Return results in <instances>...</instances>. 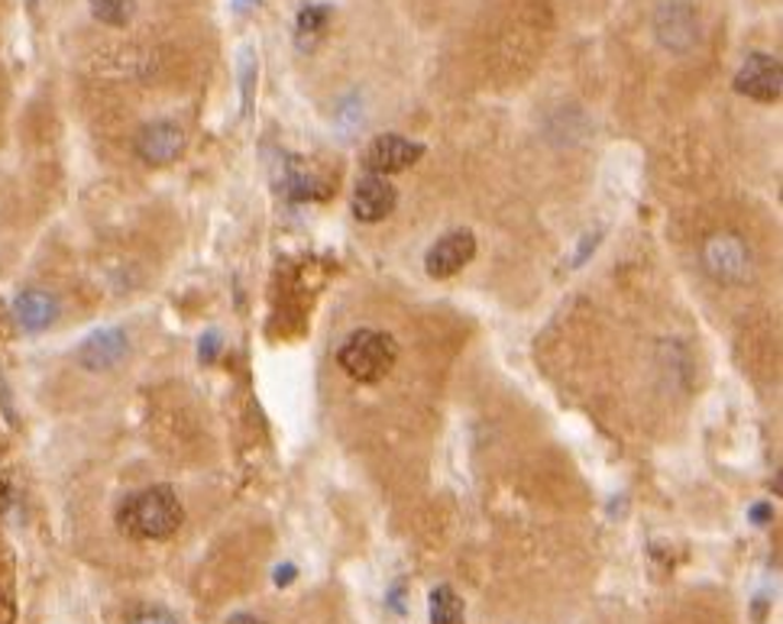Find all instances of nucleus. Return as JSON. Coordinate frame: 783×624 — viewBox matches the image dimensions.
Returning <instances> with one entry per match:
<instances>
[{"mask_svg":"<svg viewBox=\"0 0 783 624\" xmlns=\"http://www.w3.org/2000/svg\"><path fill=\"white\" fill-rule=\"evenodd\" d=\"M217 349H220V337H217V334L211 331V334L201 340V359H205V362H211L214 356H217Z\"/></svg>","mask_w":783,"mask_h":624,"instance_id":"f3484780","label":"nucleus"},{"mask_svg":"<svg viewBox=\"0 0 783 624\" xmlns=\"http://www.w3.org/2000/svg\"><path fill=\"white\" fill-rule=\"evenodd\" d=\"M657 33L667 43V49H690L696 39V23L683 7H664L657 20Z\"/></svg>","mask_w":783,"mask_h":624,"instance_id":"9b49d317","label":"nucleus"},{"mask_svg":"<svg viewBox=\"0 0 783 624\" xmlns=\"http://www.w3.org/2000/svg\"><path fill=\"white\" fill-rule=\"evenodd\" d=\"M703 263L718 285H748L755 278V256L751 246L738 233H712L703 246Z\"/></svg>","mask_w":783,"mask_h":624,"instance_id":"7ed1b4c3","label":"nucleus"},{"mask_svg":"<svg viewBox=\"0 0 783 624\" xmlns=\"http://www.w3.org/2000/svg\"><path fill=\"white\" fill-rule=\"evenodd\" d=\"M134 10H137V0H91L94 20L107 26H127L134 20Z\"/></svg>","mask_w":783,"mask_h":624,"instance_id":"4468645a","label":"nucleus"},{"mask_svg":"<svg viewBox=\"0 0 783 624\" xmlns=\"http://www.w3.org/2000/svg\"><path fill=\"white\" fill-rule=\"evenodd\" d=\"M130 624H179L169 612H142Z\"/></svg>","mask_w":783,"mask_h":624,"instance_id":"dca6fc26","label":"nucleus"},{"mask_svg":"<svg viewBox=\"0 0 783 624\" xmlns=\"http://www.w3.org/2000/svg\"><path fill=\"white\" fill-rule=\"evenodd\" d=\"M59 317V301L56 294L43 291V288H30L23 294H16L13 301V321L26 331V334H39L49 324H56Z\"/></svg>","mask_w":783,"mask_h":624,"instance_id":"9d476101","label":"nucleus"},{"mask_svg":"<svg viewBox=\"0 0 783 624\" xmlns=\"http://www.w3.org/2000/svg\"><path fill=\"white\" fill-rule=\"evenodd\" d=\"M137 155H140L146 165H172L182 152H185V130L175 124V120H156V124H146L137 142H134Z\"/></svg>","mask_w":783,"mask_h":624,"instance_id":"423d86ee","label":"nucleus"},{"mask_svg":"<svg viewBox=\"0 0 783 624\" xmlns=\"http://www.w3.org/2000/svg\"><path fill=\"white\" fill-rule=\"evenodd\" d=\"M327 20H331V10H327V7H321V3L304 7V10L298 13V36H314V33H321V30L327 26Z\"/></svg>","mask_w":783,"mask_h":624,"instance_id":"2eb2a0df","label":"nucleus"},{"mask_svg":"<svg viewBox=\"0 0 783 624\" xmlns=\"http://www.w3.org/2000/svg\"><path fill=\"white\" fill-rule=\"evenodd\" d=\"M735 91L751 97V101H761V104H771V101H781L783 94V69L778 56H768V53H755L748 56V62L738 69L735 74Z\"/></svg>","mask_w":783,"mask_h":624,"instance_id":"20e7f679","label":"nucleus"},{"mask_svg":"<svg viewBox=\"0 0 783 624\" xmlns=\"http://www.w3.org/2000/svg\"><path fill=\"white\" fill-rule=\"evenodd\" d=\"M751 518H755V521H768V505H758V508L751 511Z\"/></svg>","mask_w":783,"mask_h":624,"instance_id":"6ab92c4d","label":"nucleus"},{"mask_svg":"<svg viewBox=\"0 0 783 624\" xmlns=\"http://www.w3.org/2000/svg\"><path fill=\"white\" fill-rule=\"evenodd\" d=\"M422 152H425L422 142H412V139L399 137V134H382V137L369 142L362 162L372 175H392V172L412 169L422 159Z\"/></svg>","mask_w":783,"mask_h":624,"instance_id":"0eeeda50","label":"nucleus"},{"mask_svg":"<svg viewBox=\"0 0 783 624\" xmlns=\"http://www.w3.org/2000/svg\"><path fill=\"white\" fill-rule=\"evenodd\" d=\"M476 256V236L470 230H453L440 236L425 256V269L430 278L457 276L463 266H470Z\"/></svg>","mask_w":783,"mask_h":624,"instance_id":"6e6552de","label":"nucleus"},{"mask_svg":"<svg viewBox=\"0 0 783 624\" xmlns=\"http://www.w3.org/2000/svg\"><path fill=\"white\" fill-rule=\"evenodd\" d=\"M130 353V337L127 331L120 327H104V331H91L78 349H74V359L81 369L88 372H107L114 369L117 362H124V356Z\"/></svg>","mask_w":783,"mask_h":624,"instance_id":"39448f33","label":"nucleus"},{"mask_svg":"<svg viewBox=\"0 0 783 624\" xmlns=\"http://www.w3.org/2000/svg\"><path fill=\"white\" fill-rule=\"evenodd\" d=\"M227 624H266V622H263V619H256V615H246V612H243V615H233V619H230Z\"/></svg>","mask_w":783,"mask_h":624,"instance_id":"a211bd4d","label":"nucleus"},{"mask_svg":"<svg viewBox=\"0 0 783 624\" xmlns=\"http://www.w3.org/2000/svg\"><path fill=\"white\" fill-rule=\"evenodd\" d=\"M182 524V501L172 486H149L130 495L117 511V528L137 541H165Z\"/></svg>","mask_w":783,"mask_h":624,"instance_id":"f257e3e1","label":"nucleus"},{"mask_svg":"<svg viewBox=\"0 0 783 624\" xmlns=\"http://www.w3.org/2000/svg\"><path fill=\"white\" fill-rule=\"evenodd\" d=\"M395 201H399V192L385 175H366L354 188V213L362 223L385 220L395 210Z\"/></svg>","mask_w":783,"mask_h":624,"instance_id":"1a4fd4ad","label":"nucleus"},{"mask_svg":"<svg viewBox=\"0 0 783 624\" xmlns=\"http://www.w3.org/2000/svg\"><path fill=\"white\" fill-rule=\"evenodd\" d=\"M399 359V344L382 334V331H356L344 340V347L337 349V362L341 369L356 379V382H379L392 372Z\"/></svg>","mask_w":783,"mask_h":624,"instance_id":"f03ea898","label":"nucleus"},{"mask_svg":"<svg viewBox=\"0 0 783 624\" xmlns=\"http://www.w3.org/2000/svg\"><path fill=\"white\" fill-rule=\"evenodd\" d=\"M467 609L463 599L450 586H437L430 592V624H463Z\"/></svg>","mask_w":783,"mask_h":624,"instance_id":"f8f14e48","label":"nucleus"},{"mask_svg":"<svg viewBox=\"0 0 783 624\" xmlns=\"http://www.w3.org/2000/svg\"><path fill=\"white\" fill-rule=\"evenodd\" d=\"M285 195H288L291 201H311V198H324L327 188L318 185V175H311L308 169H301V165L295 162L291 172H288V178H285Z\"/></svg>","mask_w":783,"mask_h":624,"instance_id":"ddd939ff","label":"nucleus"}]
</instances>
